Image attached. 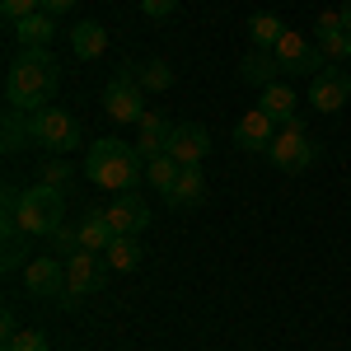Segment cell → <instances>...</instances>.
Wrapping results in <instances>:
<instances>
[{"mask_svg": "<svg viewBox=\"0 0 351 351\" xmlns=\"http://www.w3.org/2000/svg\"><path fill=\"white\" fill-rule=\"evenodd\" d=\"M56 84H61V66H56L52 47H24L14 56V66L5 71V108H47L56 99Z\"/></svg>", "mask_w": 351, "mask_h": 351, "instance_id": "1", "label": "cell"}, {"mask_svg": "<svg viewBox=\"0 0 351 351\" xmlns=\"http://www.w3.org/2000/svg\"><path fill=\"white\" fill-rule=\"evenodd\" d=\"M84 178L99 183V188H112V192H132L145 178V160H141V150H136L132 141L104 136L84 155Z\"/></svg>", "mask_w": 351, "mask_h": 351, "instance_id": "2", "label": "cell"}, {"mask_svg": "<svg viewBox=\"0 0 351 351\" xmlns=\"http://www.w3.org/2000/svg\"><path fill=\"white\" fill-rule=\"evenodd\" d=\"M19 230L24 234H38V239H52V230L66 220V197L47 183H33L24 188V202H19Z\"/></svg>", "mask_w": 351, "mask_h": 351, "instance_id": "3", "label": "cell"}, {"mask_svg": "<svg viewBox=\"0 0 351 351\" xmlns=\"http://www.w3.org/2000/svg\"><path fill=\"white\" fill-rule=\"evenodd\" d=\"M28 127H33V145H43V150H52V155H71L75 145H80V122L71 117L66 108H38L28 112Z\"/></svg>", "mask_w": 351, "mask_h": 351, "instance_id": "4", "label": "cell"}, {"mask_svg": "<svg viewBox=\"0 0 351 351\" xmlns=\"http://www.w3.org/2000/svg\"><path fill=\"white\" fill-rule=\"evenodd\" d=\"M104 112L112 122H141L145 108H141V84H136V66H122L108 84H104Z\"/></svg>", "mask_w": 351, "mask_h": 351, "instance_id": "5", "label": "cell"}, {"mask_svg": "<svg viewBox=\"0 0 351 351\" xmlns=\"http://www.w3.org/2000/svg\"><path fill=\"white\" fill-rule=\"evenodd\" d=\"M271 56L281 61V71H286V75H309V80H314L324 66H332L319 47H309V43L300 38L295 28H286V33H281V43L271 47Z\"/></svg>", "mask_w": 351, "mask_h": 351, "instance_id": "6", "label": "cell"}, {"mask_svg": "<svg viewBox=\"0 0 351 351\" xmlns=\"http://www.w3.org/2000/svg\"><path fill=\"white\" fill-rule=\"evenodd\" d=\"M108 263L99 258V253H71L66 258V300H84L94 295V291H104V281H108Z\"/></svg>", "mask_w": 351, "mask_h": 351, "instance_id": "7", "label": "cell"}, {"mask_svg": "<svg viewBox=\"0 0 351 351\" xmlns=\"http://www.w3.org/2000/svg\"><path fill=\"white\" fill-rule=\"evenodd\" d=\"M309 104L319 112H342L351 104V75L337 66H324L314 80H309Z\"/></svg>", "mask_w": 351, "mask_h": 351, "instance_id": "8", "label": "cell"}, {"mask_svg": "<svg viewBox=\"0 0 351 351\" xmlns=\"http://www.w3.org/2000/svg\"><path fill=\"white\" fill-rule=\"evenodd\" d=\"M267 160L276 164V169H286V173H304L309 164L319 160V145L309 141V136H295V132H276V141H271Z\"/></svg>", "mask_w": 351, "mask_h": 351, "instance_id": "9", "label": "cell"}, {"mask_svg": "<svg viewBox=\"0 0 351 351\" xmlns=\"http://www.w3.org/2000/svg\"><path fill=\"white\" fill-rule=\"evenodd\" d=\"M24 286H28V295H38V300L66 295V267H61V258L43 253V258L24 263Z\"/></svg>", "mask_w": 351, "mask_h": 351, "instance_id": "10", "label": "cell"}, {"mask_svg": "<svg viewBox=\"0 0 351 351\" xmlns=\"http://www.w3.org/2000/svg\"><path fill=\"white\" fill-rule=\"evenodd\" d=\"M206 150H211V132H206V127H197V122H183V127H173V132H169V150H164V155H173V160L188 169V164L206 160Z\"/></svg>", "mask_w": 351, "mask_h": 351, "instance_id": "11", "label": "cell"}, {"mask_svg": "<svg viewBox=\"0 0 351 351\" xmlns=\"http://www.w3.org/2000/svg\"><path fill=\"white\" fill-rule=\"evenodd\" d=\"M276 132H281V127H276L263 108H248L239 117V127H234V145H239V150H263V155H267Z\"/></svg>", "mask_w": 351, "mask_h": 351, "instance_id": "12", "label": "cell"}, {"mask_svg": "<svg viewBox=\"0 0 351 351\" xmlns=\"http://www.w3.org/2000/svg\"><path fill=\"white\" fill-rule=\"evenodd\" d=\"M108 220L117 234H145L150 230V206L136 192H117V202L108 206Z\"/></svg>", "mask_w": 351, "mask_h": 351, "instance_id": "13", "label": "cell"}, {"mask_svg": "<svg viewBox=\"0 0 351 351\" xmlns=\"http://www.w3.org/2000/svg\"><path fill=\"white\" fill-rule=\"evenodd\" d=\"M206 197V173H202V164H188V169H178V178H173V188L164 192V202L178 211V206H197Z\"/></svg>", "mask_w": 351, "mask_h": 351, "instance_id": "14", "label": "cell"}, {"mask_svg": "<svg viewBox=\"0 0 351 351\" xmlns=\"http://www.w3.org/2000/svg\"><path fill=\"white\" fill-rule=\"evenodd\" d=\"M136 127H141V141H136L141 160H155V155H164V150H169V132H173V122H169L164 112H145Z\"/></svg>", "mask_w": 351, "mask_h": 351, "instance_id": "15", "label": "cell"}, {"mask_svg": "<svg viewBox=\"0 0 351 351\" xmlns=\"http://www.w3.org/2000/svg\"><path fill=\"white\" fill-rule=\"evenodd\" d=\"M276 75H286V71H281V61H276L271 52H263V47H253V52L243 56V66H239V80L253 84V89H267V84H276Z\"/></svg>", "mask_w": 351, "mask_h": 351, "instance_id": "16", "label": "cell"}, {"mask_svg": "<svg viewBox=\"0 0 351 351\" xmlns=\"http://www.w3.org/2000/svg\"><path fill=\"white\" fill-rule=\"evenodd\" d=\"M71 52L80 56V61H99V56L108 52V28L94 24V19L75 24V28H71Z\"/></svg>", "mask_w": 351, "mask_h": 351, "instance_id": "17", "label": "cell"}, {"mask_svg": "<svg viewBox=\"0 0 351 351\" xmlns=\"http://www.w3.org/2000/svg\"><path fill=\"white\" fill-rule=\"evenodd\" d=\"M112 239H117V230H112L108 211H84V220H80V248L84 253H108Z\"/></svg>", "mask_w": 351, "mask_h": 351, "instance_id": "18", "label": "cell"}, {"mask_svg": "<svg viewBox=\"0 0 351 351\" xmlns=\"http://www.w3.org/2000/svg\"><path fill=\"white\" fill-rule=\"evenodd\" d=\"M14 38H19V47H52L56 43V19L47 10H38V14H28L14 24Z\"/></svg>", "mask_w": 351, "mask_h": 351, "instance_id": "19", "label": "cell"}, {"mask_svg": "<svg viewBox=\"0 0 351 351\" xmlns=\"http://www.w3.org/2000/svg\"><path fill=\"white\" fill-rule=\"evenodd\" d=\"M258 108L267 112L276 127H286V122L295 117V89H291V84H281V80L267 84V89H263V104H258Z\"/></svg>", "mask_w": 351, "mask_h": 351, "instance_id": "20", "label": "cell"}, {"mask_svg": "<svg viewBox=\"0 0 351 351\" xmlns=\"http://www.w3.org/2000/svg\"><path fill=\"white\" fill-rule=\"evenodd\" d=\"M104 263H108L112 271L141 267V234H117V239L108 243V253H104Z\"/></svg>", "mask_w": 351, "mask_h": 351, "instance_id": "21", "label": "cell"}, {"mask_svg": "<svg viewBox=\"0 0 351 351\" xmlns=\"http://www.w3.org/2000/svg\"><path fill=\"white\" fill-rule=\"evenodd\" d=\"M281 33H286V24H281V14H271V10H263V14L248 19V38H253V47H263V52H271V47L281 43Z\"/></svg>", "mask_w": 351, "mask_h": 351, "instance_id": "22", "label": "cell"}, {"mask_svg": "<svg viewBox=\"0 0 351 351\" xmlns=\"http://www.w3.org/2000/svg\"><path fill=\"white\" fill-rule=\"evenodd\" d=\"M28 141H33V127H28V112H19V108H5V155H19Z\"/></svg>", "mask_w": 351, "mask_h": 351, "instance_id": "23", "label": "cell"}, {"mask_svg": "<svg viewBox=\"0 0 351 351\" xmlns=\"http://www.w3.org/2000/svg\"><path fill=\"white\" fill-rule=\"evenodd\" d=\"M136 84H141L145 94H164V89L173 84V71H169V61H160V56H150L145 66H136Z\"/></svg>", "mask_w": 351, "mask_h": 351, "instance_id": "24", "label": "cell"}, {"mask_svg": "<svg viewBox=\"0 0 351 351\" xmlns=\"http://www.w3.org/2000/svg\"><path fill=\"white\" fill-rule=\"evenodd\" d=\"M178 169H183V164L173 160V155H155V160H145V183L155 192H169L173 178H178Z\"/></svg>", "mask_w": 351, "mask_h": 351, "instance_id": "25", "label": "cell"}, {"mask_svg": "<svg viewBox=\"0 0 351 351\" xmlns=\"http://www.w3.org/2000/svg\"><path fill=\"white\" fill-rule=\"evenodd\" d=\"M319 52L337 66V61H351V33L347 28H319Z\"/></svg>", "mask_w": 351, "mask_h": 351, "instance_id": "26", "label": "cell"}, {"mask_svg": "<svg viewBox=\"0 0 351 351\" xmlns=\"http://www.w3.org/2000/svg\"><path fill=\"white\" fill-rule=\"evenodd\" d=\"M38 178H43L47 188L66 192V188H71V178H75V169H71V160H66V155H61V160H47V164H43V173H38Z\"/></svg>", "mask_w": 351, "mask_h": 351, "instance_id": "27", "label": "cell"}, {"mask_svg": "<svg viewBox=\"0 0 351 351\" xmlns=\"http://www.w3.org/2000/svg\"><path fill=\"white\" fill-rule=\"evenodd\" d=\"M5 351H52V342L38 328H19L14 337H5Z\"/></svg>", "mask_w": 351, "mask_h": 351, "instance_id": "28", "label": "cell"}, {"mask_svg": "<svg viewBox=\"0 0 351 351\" xmlns=\"http://www.w3.org/2000/svg\"><path fill=\"white\" fill-rule=\"evenodd\" d=\"M52 253H80V225H56L52 230Z\"/></svg>", "mask_w": 351, "mask_h": 351, "instance_id": "29", "label": "cell"}, {"mask_svg": "<svg viewBox=\"0 0 351 351\" xmlns=\"http://www.w3.org/2000/svg\"><path fill=\"white\" fill-rule=\"evenodd\" d=\"M38 10H43V0H0V14H5L10 24H19L28 14H38Z\"/></svg>", "mask_w": 351, "mask_h": 351, "instance_id": "30", "label": "cell"}, {"mask_svg": "<svg viewBox=\"0 0 351 351\" xmlns=\"http://www.w3.org/2000/svg\"><path fill=\"white\" fill-rule=\"evenodd\" d=\"M24 234H14V239H5V258H0V271L10 276V271H24Z\"/></svg>", "mask_w": 351, "mask_h": 351, "instance_id": "31", "label": "cell"}, {"mask_svg": "<svg viewBox=\"0 0 351 351\" xmlns=\"http://www.w3.org/2000/svg\"><path fill=\"white\" fill-rule=\"evenodd\" d=\"M178 10V0H141V14H150V19H169Z\"/></svg>", "mask_w": 351, "mask_h": 351, "instance_id": "32", "label": "cell"}, {"mask_svg": "<svg viewBox=\"0 0 351 351\" xmlns=\"http://www.w3.org/2000/svg\"><path fill=\"white\" fill-rule=\"evenodd\" d=\"M0 332H5V337H14V332H19V319H14V309H5V314H0Z\"/></svg>", "mask_w": 351, "mask_h": 351, "instance_id": "33", "label": "cell"}, {"mask_svg": "<svg viewBox=\"0 0 351 351\" xmlns=\"http://www.w3.org/2000/svg\"><path fill=\"white\" fill-rule=\"evenodd\" d=\"M71 5H75V0H43V10H47V14H66V10H71Z\"/></svg>", "mask_w": 351, "mask_h": 351, "instance_id": "34", "label": "cell"}, {"mask_svg": "<svg viewBox=\"0 0 351 351\" xmlns=\"http://www.w3.org/2000/svg\"><path fill=\"white\" fill-rule=\"evenodd\" d=\"M342 24H347V33H351V0H342Z\"/></svg>", "mask_w": 351, "mask_h": 351, "instance_id": "35", "label": "cell"}]
</instances>
